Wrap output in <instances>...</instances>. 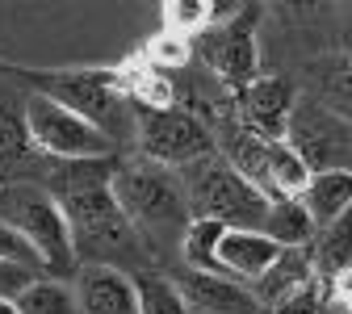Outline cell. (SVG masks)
Listing matches in <instances>:
<instances>
[{
	"mask_svg": "<svg viewBox=\"0 0 352 314\" xmlns=\"http://www.w3.org/2000/svg\"><path fill=\"white\" fill-rule=\"evenodd\" d=\"M348 168H352V164H348Z\"/></svg>",
	"mask_w": 352,
	"mask_h": 314,
	"instance_id": "29",
	"label": "cell"
},
{
	"mask_svg": "<svg viewBox=\"0 0 352 314\" xmlns=\"http://www.w3.org/2000/svg\"><path fill=\"white\" fill-rule=\"evenodd\" d=\"M306 277H315V264H311V247H298V251H281L264 273L248 285L252 298L260 306H273L277 298H285L289 289H298Z\"/></svg>",
	"mask_w": 352,
	"mask_h": 314,
	"instance_id": "17",
	"label": "cell"
},
{
	"mask_svg": "<svg viewBox=\"0 0 352 314\" xmlns=\"http://www.w3.org/2000/svg\"><path fill=\"white\" fill-rule=\"evenodd\" d=\"M160 21H164V30L193 42L197 34H206L214 25V0H172V5L160 9Z\"/></svg>",
	"mask_w": 352,
	"mask_h": 314,
	"instance_id": "23",
	"label": "cell"
},
{
	"mask_svg": "<svg viewBox=\"0 0 352 314\" xmlns=\"http://www.w3.org/2000/svg\"><path fill=\"white\" fill-rule=\"evenodd\" d=\"M340 55L352 63V25H348V30H344V38H340Z\"/></svg>",
	"mask_w": 352,
	"mask_h": 314,
	"instance_id": "27",
	"label": "cell"
},
{
	"mask_svg": "<svg viewBox=\"0 0 352 314\" xmlns=\"http://www.w3.org/2000/svg\"><path fill=\"white\" fill-rule=\"evenodd\" d=\"M109 193H113L122 218L130 222L139 247H147V251H160L168 243L181 247L193 214H189V201H185L176 172L155 168L147 159H130V164H118Z\"/></svg>",
	"mask_w": 352,
	"mask_h": 314,
	"instance_id": "1",
	"label": "cell"
},
{
	"mask_svg": "<svg viewBox=\"0 0 352 314\" xmlns=\"http://www.w3.org/2000/svg\"><path fill=\"white\" fill-rule=\"evenodd\" d=\"M227 227H218V222H206V218H193L189 231L181 239V260L189 273H210V277H223L218 273V239H223Z\"/></svg>",
	"mask_w": 352,
	"mask_h": 314,
	"instance_id": "20",
	"label": "cell"
},
{
	"mask_svg": "<svg viewBox=\"0 0 352 314\" xmlns=\"http://www.w3.org/2000/svg\"><path fill=\"white\" fill-rule=\"evenodd\" d=\"M135 143L143 151L147 164L168 168V172H181L185 164L201 159L214 151V139L197 113L185 109H135Z\"/></svg>",
	"mask_w": 352,
	"mask_h": 314,
	"instance_id": "7",
	"label": "cell"
},
{
	"mask_svg": "<svg viewBox=\"0 0 352 314\" xmlns=\"http://www.w3.org/2000/svg\"><path fill=\"white\" fill-rule=\"evenodd\" d=\"M0 222L34 247L42 277H55V281L76 277V256H72L63 210L42 185H30V181L0 185Z\"/></svg>",
	"mask_w": 352,
	"mask_h": 314,
	"instance_id": "5",
	"label": "cell"
},
{
	"mask_svg": "<svg viewBox=\"0 0 352 314\" xmlns=\"http://www.w3.org/2000/svg\"><path fill=\"white\" fill-rule=\"evenodd\" d=\"M13 306H17V314H80L72 281H55V277H34L13 298Z\"/></svg>",
	"mask_w": 352,
	"mask_h": 314,
	"instance_id": "19",
	"label": "cell"
},
{
	"mask_svg": "<svg viewBox=\"0 0 352 314\" xmlns=\"http://www.w3.org/2000/svg\"><path fill=\"white\" fill-rule=\"evenodd\" d=\"M176 176H181V189H185V201H189L193 218L218 222V227H227V231H260L264 227L269 197H260L218 151L185 164Z\"/></svg>",
	"mask_w": 352,
	"mask_h": 314,
	"instance_id": "3",
	"label": "cell"
},
{
	"mask_svg": "<svg viewBox=\"0 0 352 314\" xmlns=\"http://www.w3.org/2000/svg\"><path fill=\"white\" fill-rule=\"evenodd\" d=\"M34 277H42V273H30V268H17V264L0 260V298H17Z\"/></svg>",
	"mask_w": 352,
	"mask_h": 314,
	"instance_id": "26",
	"label": "cell"
},
{
	"mask_svg": "<svg viewBox=\"0 0 352 314\" xmlns=\"http://www.w3.org/2000/svg\"><path fill=\"white\" fill-rule=\"evenodd\" d=\"M72 293H76L80 314H139L135 277H126V268L84 264V268H76Z\"/></svg>",
	"mask_w": 352,
	"mask_h": 314,
	"instance_id": "11",
	"label": "cell"
},
{
	"mask_svg": "<svg viewBox=\"0 0 352 314\" xmlns=\"http://www.w3.org/2000/svg\"><path fill=\"white\" fill-rule=\"evenodd\" d=\"M302 97H311L319 109L352 126V63L344 55H323L306 67V88Z\"/></svg>",
	"mask_w": 352,
	"mask_h": 314,
	"instance_id": "14",
	"label": "cell"
},
{
	"mask_svg": "<svg viewBox=\"0 0 352 314\" xmlns=\"http://www.w3.org/2000/svg\"><path fill=\"white\" fill-rule=\"evenodd\" d=\"M193 55H197V47H193L189 38L172 34V30H160L155 38H147V47H143V63H147L151 71H160V76L189 67V59H193Z\"/></svg>",
	"mask_w": 352,
	"mask_h": 314,
	"instance_id": "21",
	"label": "cell"
},
{
	"mask_svg": "<svg viewBox=\"0 0 352 314\" xmlns=\"http://www.w3.org/2000/svg\"><path fill=\"white\" fill-rule=\"evenodd\" d=\"M331 310V285L323 277H306L298 289L273 302V314H327Z\"/></svg>",
	"mask_w": 352,
	"mask_h": 314,
	"instance_id": "24",
	"label": "cell"
},
{
	"mask_svg": "<svg viewBox=\"0 0 352 314\" xmlns=\"http://www.w3.org/2000/svg\"><path fill=\"white\" fill-rule=\"evenodd\" d=\"M281 143L311 168V176L315 172H340V168L352 164V126L331 117L327 109H319L311 97H302V93L294 101V113H289V126H285Z\"/></svg>",
	"mask_w": 352,
	"mask_h": 314,
	"instance_id": "8",
	"label": "cell"
},
{
	"mask_svg": "<svg viewBox=\"0 0 352 314\" xmlns=\"http://www.w3.org/2000/svg\"><path fill=\"white\" fill-rule=\"evenodd\" d=\"M277 256L281 247L264 231H223V239H218V273L239 285H252Z\"/></svg>",
	"mask_w": 352,
	"mask_h": 314,
	"instance_id": "13",
	"label": "cell"
},
{
	"mask_svg": "<svg viewBox=\"0 0 352 314\" xmlns=\"http://www.w3.org/2000/svg\"><path fill=\"white\" fill-rule=\"evenodd\" d=\"M0 314H17V306H13V298H0Z\"/></svg>",
	"mask_w": 352,
	"mask_h": 314,
	"instance_id": "28",
	"label": "cell"
},
{
	"mask_svg": "<svg viewBox=\"0 0 352 314\" xmlns=\"http://www.w3.org/2000/svg\"><path fill=\"white\" fill-rule=\"evenodd\" d=\"M294 101H298V88L285 76H260L256 84H248L239 93V109H243L239 126H248L252 134H260V139L281 143L285 126H289V113H294Z\"/></svg>",
	"mask_w": 352,
	"mask_h": 314,
	"instance_id": "10",
	"label": "cell"
},
{
	"mask_svg": "<svg viewBox=\"0 0 352 314\" xmlns=\"http://www.w3.org/2000/svg\"><path fill=\"white\" fill-rule=\"evenodd\" d=\"M264 235H269L281 251H298V247H311L315 243V222L311 214L302 210L298 197H277L269 201V214H264Z\"/></svg>",
	"mask_w": 352,
	"mask_h": 314,
	"instance_id": "18",
	"label": "cell"
},
{
	"mask_svg": "<svg viewBox=\"0 0 352 314\" xmlns=\"http://www.w3.org/2000/svg\"><path fill=\"white\" fill-rule=\"evenodd\" d=\"M63 222H67V239H72V256L76 268L84 264H109L122 268L130 256H139V239L130 231V222L122 218L109 185H88L76 189L67 197H59Z\"/></svg>",
	"mask_w": 352,
	"mask_h": 314,
	"instance_id": "4",
	"label": "cell"
},
{
	"mask_svg": "<svg viewBox=\"0 0 352 314\" xmlns=\"http://www.w3.org/2000/svg\"><path fill=\"white\" fill-rule=\"evenodd\" d=\"M311 264H315V277H323V281H336V277L352 273V210L315 231Z\"/></svg>",
	"mask_w": 352,
	"mask_h": 314,
	"instance_id": "16",
	"label": "cell"
},
{
	"mask_svg": "<svg viewBox=\"0 0 352 314\" xmlns=\"http://www.w3.org/2000/svg\"><path fill=\"white\" fill-rule=\"evenodd\" d=\"M135 302H139V314H189L172 277H155V273L135 277Z\"/></svg>",
	"mask_w": 352,
	"mask_h": 314,
	"instance_id": "22",
	"label": "cell"
},
{
	"mask_svg": "<svg viewBox=\"0 0 352 314\" xmlns=\"http://www.w3.org/2000/svg\"><path fill=\"white\" fill-rule=\"evenodd\" d=\"M302 210L311 214L315 231L327 227V222H336L340 214L352 210V172L340 168V172H315L311 181H306V189L298 193Z\"/></svg>",
	"mask_w": 352,
	"mask_h": 314,
	"instance_id": "15",
	"label": "cell"
},
{
	"mask_svg": "<svg viewBox=\"0 0 352 314\" xmlns=\"http://www.w3.org/2000/svg\"><path fill=\"white\" fill-rule=\"evenodd\" d=\"M21 122H25V134L30 143L47 155V159H63V164H76V159H113L118 147L105 139L97 126H88L84 117L67 113L63 105L47 101L30 93L25 105H21Z\"/></svg>",
	"mask_w": 352,
	"mask_h": 314,
	"instance_id": "6",
	"label": "cell"
},
{
	"mask_svg": "<svg viewBox=\"0 0 352 314\" xmlns=\"http://www.w3.org/2000/svg\"><path fill=\"white\" fill-rule=\"evenodd\" d=\"M9 71L30 84V93L63 105L67 113L84 117L88 126H97L113 147L135 139V109H130V101L122 97V84H118L113 67H67V71L9 67Z\"/></svg>",
	"mask_w": 352,
	"mask_h": 314,
	"instance_id": "2",
	"label": "cell"
},
{
	"mask_svg": "<svg viewBox=\"0 0 352 314\" xmlns=\"http://www.w3.org/2000/svg\"><path fill=\"white\" fill-rule=\"evenodd\" d=\"M201 59L218 80L231 84V93H243L260 80V51H256V9H235V17L218 21L201 34Z\"/></svg>",
	"mask_w": 352,
	"mask_h": 314,
	"instance_id": "9",
	"label": "cell"
},
{
	"mask_svg": "<svg viewBox=\"0 0 352 314\" xmlns=\"http://www.w3.org/2000/svg\"><path fill=\"white\" fill-rule=\"evenodd\" d=\"M0 260H5V264H17V268H30V273H42L34 247H30L21 235H13L5 222H0Z\"/></svg>",
	"mask_w": 352,
	"mask_h": 314,
	"instance_id": "25",
	"label": "cell"
},
{
	"mask_svg": "<svg viewBox=\"0 0 352 314\" xmlns=\"http://www.w3.org/2000/svg\"><path fill=\"white\" fill-rule=\"evenodd\" d=\"M172 285L181 289L189 314H260L264 306L252 298L248 285L231 281V277H210V273H176Z\"/></svg>",
	"mask_w": 352,
	"mask_h": 314,
	"instance_id": "12",
	"label": "cell"
}]
</instances>
